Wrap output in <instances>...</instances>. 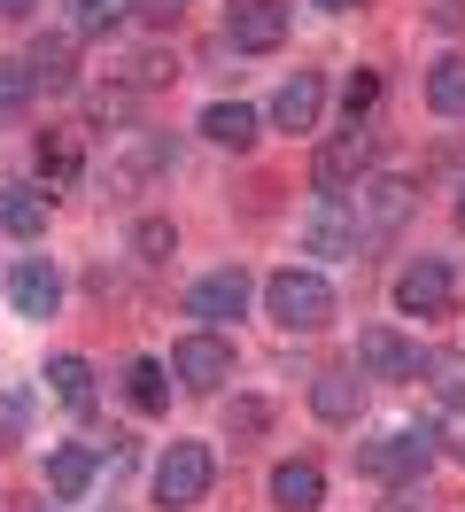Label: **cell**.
I'll return each instance as SVG.
<instances>
[{
	"label": "cell",
	"mask_w": 465,
	"mask_h": 512,
	"mask_svg": "<svg viewBox=\"0 0 465 512\" xmlns=\"http://www.w3.org/2000/svg\"><path fill=\"white\" fill-rule=\"evenodd\" d=\"M24 412H31V396H24V388H8V396H0V443L24 435Z\"/></svg>",
	"instance_id": "30"
},
{
	"label": "cell",
	"mask_w": 465,
	"mask_h": 512,
	"mask_svg": "<svg viewBox=\"0 0 465 512\" xmlns=\"http://www.w3.org/2000/svg\"><path fill=\"white\" fill-rule=\"evenodd\" d=\"M70 8H78V0H70Z\"/></svg>",
	"instance_id": "38"
},
{
	"label": "cell",
	"mask_w": 465,
	"mask_h": 512,
	"mask_svg": "<svg viewBox=\"0 0 465 512\" xmlns=\"http://www.w3.org/2000/svg\"><path fill=\"white\" fill-rule=\"evenodd\" d=\"M31 8H39V0H0V16H31Z\"/></svg>",
	"instance_id": "36"
},
{
	"label": "cell",
	"mask_w": 465,
	"mask_h": 512,
	"mask_svg": "<svg viewBox=\"0 0 465 512\" xmlns=\"http://www.w3.org/2000/svg\"><path fill=\"white\" fill-rule=\"evenodd\" d=\"M419 373L442 388V404H450V412H465V357H419Z\"/></svg>",
	"instance_id": "27"
},
{
	"label": "cell",
	"mask_w": 465,
	"mask_h": 512,
	"mask_svg": "<svg viewBox=\"0 0 465 512\" xmlns=\"http://www.w3.org/2000/svg\"><path fill=\"white\" fill-rule=\"evenodd\" d=\"M31 86H39V78H31V63H0V109H24Z\"/></svg>",
	"instance_id": "29"
},
{
	"label": "cell",
	"mask_w": 465,
	"mask_h": 512,
	"mask_svg": "<svg viewBox=\"0 0 465 512\" xmlns=\"http://www.w3.org/2000/svg\"><path fill=\"white\" fill-rule=\"evenodd\" d=\"M124 396H132V412H163V404H171V365H163V357H132V365H124Z\"/></svg>",
	"instance_id": "19"
},
{
	"label": "cell",
	"mask_w": 465,
	"mask_h": 512,
	"mask_svg": "<svg viewBox=\"0 0 465 512\" xmlns=\"http://www.w3.org/2000/svg\"><path fill=\"white\" fill-rule=\"evenodd\" d=\"M264 427H272V404H264V396H233V404H225V435H233V443H256Z\"/></svg>",
	"instance_id": "25"
},
{
	"label": "cell",
	"mask_w": 465,
	"mask_h": 512,
	"mask_svg": "<svg viewBox=\"0 0 465 512\" xmlns=\"http://www.w3.org/2000/svg\"><path fill=\"white\" fill-rule=\"evenodd\" d=\"M411 210H419V187H411V179H365L349 218H357V233H365V241H388V233H403V225H411Z\"/></svg>",
	"instance_id": "6"
},
{
	"label": "cell",
	"mask_w": 465,
	"mask_h": 512,
	"mask_svg": "<svg viewBox=\"0 0 465 512\" xmlns=\"http://www.w3.org/2000/svg\"><path fill=\"white\" fill-rule=\"evenodd\" d=\"M132 16H148V24H179V0H132Z\"/></svg>",
	"instance_id": "33"
},
{
	"label": "cell",
	"mask_w": 465,
	"mask_h": 512,
	"mask_svg": "<svg viewBox=\"0 0 465 512\" xmlns=\"http://www.w3.org/2000/svg\"><path fill=\"white\" fill-rule=\"evenodd\" d=\"M450 303H458V280H450L442 256H419V264L396 272V311L403 319H450Z\"/></svg>",
	"instance_id": "5"
},
{
	"label": "cell",
	"mask_w": 465,
	"mask_h": 512,
	"mask_svg": "<svg viewBox=\"0 0 465 512\" xmlns=\"http://www.w3.org/2000/svg\"><path fill=\"white\" fill-rule=\"evenodd\" d=\"M210 481H217L210 443H171L163 458H155V505L186 512V505H202V497H210Z\"/></svg>",
	"instance_id": "3"
},
{
	"label": "cell",
	"mask_w": 465,
	"mask_h": 512,
	"mask_svg": "<svg viewBox=\"0 0 465 512\" xmlns=\"http://www.w3.org/2000/svg\"><path fill=\"white\" fill-rule=\"evenodd\" d=\"M357 241H365V233H357V218L341 210V194H318L303 210V249L310 256H357Z\"/></svg>",
	"instance_id": "10"
},
{
	"label": "cell",
	"mask_w": 465,
	"mask_h": 512,
	"mask_svg": "<svg viewBox=\"0 0 465 512\" xmlns=\"http://www.w3.org/2000/svg\"><path fill=\"white\" fill-rule=\"evenodd\" d=\"M124 16H132V0H78V8H70V32L109 39V32H124Z\"/></svg>",
	"instance_id": "24"
},
{
	"label": "cell",
	"mask_w": 465,
	"mask_h": 512,
	"mask_svg": "<svg viewBox=\"0 0 465 512\" xmlns=\"http://www.w3.org/2000/svg\"><path fill=\"white\" fill-rule=\"evenodd\" d=\"M171 381L194 388V396H217V388L233 381V350H225L210 326H202V334H186L179 350H171Z\"/></svg>",
	"instance_id": "8"
},
{
	"label": "cell",
	"mask_w": 465,
	"mask_h": 512,
	"mask_svg": "<svg viewBox=\"0 0 465 512\" xmlns=\"http://www.w3.org/2000/svg\"><path fill=\"white\" fill-rule=\"evenodd\" d=\"M310 412L326 419V427H349V419L365 412V381H357L349 365H334V373H318V381H310Z\"/></svg>",
	"instance_id": "14"
},
{
	"label": "cell",
	"mask_w": 465,
	"mask_h": 512,
	"mask_svg": "<svg viewBox=\"0 0 465 512\" xmlns=\"http://www.w3.org/2000/svg\"><path fill=\"white\" fill-rule=\"evenodd\" d=\"M372 163H380V132L349 125V132H334V140H318V156H310V187H318V194L365 187Z\"/></svg>",
	"instance_id": "2"
},
{
	"label": "cell",
	"mask_w": 465,
	"mask_h": 512,
	"mask_svg": "<svg viewBox=\"0 0 465 512\" xmlns=\"http://www.w3.org/2000/svg\"><path fill=\"white\" fill-rule=\"evenodd\" d=\"M434 466V427H396V435H380V443H365L357 450V474H372V481H419Z\"/></svg>",
	"instance_id": "4"
},
{
	"label": "cell",
	"mask_w": 465,
	"mask_h": 512,
	"mask_svg": "<svg viewBox=\"0 0 465 512\" xmlns=\"http://www.w3.org/2000/svg\"><path fill=\"white\" fill-rule=\"evenodd\" d=\"M372 101H380V70H349V86H341V109H349V125H365Z\"/></svg>",
	"instance_id": "28"
},
{
	"label": "cell",
	"mask_w": 465,
	"mask_h": 512,
	"mask_svg": "<svg viewBox=\"0 0 465 512\" xmlns=\"http://www.w3.org/2000/svg\"><path fill=\"white\" fill-rule=\"evenodd\" d=\"M434 24H442V32H465V8H458V0H442V8H434Z\"/></svg>",
	"instance_id": "34"
},
{
	"label": "cell",
	"mask_w": 465,
	"mask_h": 512,
	"mask_svg": "<svg viewBox=\"0 0 465 512\" xmlns=\"http://www.w3.org/2000/svg\"><path fill=\"white\" fill-rule=\"evenodd\" d=\"M93 117H101V125H124V117H132V94H93Z\"/></svg>",
	"instance_id": "31"
},
{
	"label": "cell",
	"mask_w": 465,
	"mask_h": 512,
	"mask_svg": "<svg viewBox=\"0 0 465 512\" xmlns=\"http://www.w3.org/2000/svg\"><path fill=\"white\" fill-rule=\"evenodd\" d=\"M47 202H55V194H39V187L16 179V187H0V225H8L16 241H31V233H47Z\"/></svg>",
	"instance_id": "20"
},
{
	"label": "cell",
	"mask_w": 465,
	"mask_h": 512,
	"mask_svg": "<svg viewBox=\"0 0 465 512\" xmlns=\"http://www.w3.org/2000/svg\"><path fill=\"white\" fill-rule=\"evenodd\" d=\"M248 295H256V280H248L241 264H225V272H202L194 288H186V319H202L217 334V326H233L248 311Z\"/></svg>",
	"instance_id": "7"
},
{
	"label": "cell",
	"mask_w": 465,
	"mask_h": 512,
	"mask_svg": "<svg viewBox=\"0 0 465 512\" xmlns=\"http://www.w3.org/2000/svg\"><path fill=\"white\" fill-rule=\"evenodd\" d=\"M318 109H326V78H318V70H295L272 101V125L279 132H318Z\"/></svg>",
	"instance_id": "13"
},
{
	"label": "cell",
	"mask_w": 465,
	"mask_h": 512,
	"mask_svg": "<svg viewBox=\"0 0 465 512\" xmlns=\"http://www.w3.org/2000/svg\"><path fill=\"white\" fill-rule=\"evenodd\" d=\"M264 311H272V326H287V334H318V326H334V288L318 280V272H272L264 280Z\"/></svg>",
	"instance_id": "1"
},
{
	"label": "cell",
	"mask_w": 465,
	"mask_h": 512,
	"mask_svg": "<svg viewBox=\"0 0 465 512\" xmlns=\"http://www.w3.org/2000/svg\"><path fill=\"white\" fill-rule=\"evenodd\" d=\"M31 78L47 86V94H70L78 86V32H55V39H31Z\"/></svg>",
	"instance_id": "16"
},
{
	"label": "cell",
	"mask_w": 465,
	"mask_h": 512,
	"mask_svg": "<svg viewBox=\"0 0 465 512\" xmlns=\"http://www.w3.org/2000/svg\"><path fill=\"white\" fill-rule=\"evenodd\" d=\"M93 474H101V450L93 443H62V450H47V489H55L62 505H78L93 489Z\"/></svg>",
	"instance_id": "15"
},
{
	"label": "cell",
	"mask_w": 465,
	"mask_h": 512,
	"mask_svg": "<svg viewBox=\"0 0 465 512\" xmlns=\"http://www.w3.org/2000/svg\"><path fill=\"white\" fill-rule=\"evenodd\" d=\"M132 249H140V264H171V256H179L171 218H140V225H132Z\"/></svg>",
	"instance_id": "26"
},
{
	"label": "cell",
	"mask_w": 465,
	"mask_h": 512,
	"mask_svg": "<svg viewBox=\"0 0 465 512\" xmlns=\"http://www.w3.org/2000/svg\"><path fill=\"white\" fill-rule=\"evenodd\" d=\"M272 505H279V512H318V505H326V474H318L310 458L272 466Z\"/></svg>",
	"instance_id": "17"
},
{
	"label": "cell",
	"mask_w": 465,
	"mask_h": 512,
	"mask_svg": "<svg viewBox=\"0 0 465 512\" xmlns=\"http://www.w3.org/2000/svg\"><path fill=\"white\" fill-rule=\"evenodd\" d=\"M8 295H16V311H24V319H55V303H62V272L47 264V256H24V264L8 272Z\"/></svg>",
	"instance_id": "12"
},
{
	"label": "cell",
	"mask_w": 465,
	"mask_h": 512,
	"mask_svg": "<svg viewBox=\"0 0 465 512\" xmlns=\"http://www.w3.org/2000/svg\"><path fill=\"white\" fill-rule=\"evenodd\" d=\"M310 8H326V16H349V8H365V0H310Z\"/></svg>",
	"instance_id": "35"
},
{
	"label": "cell",
	"mask_w": 465,
	"mask_h": 512,
	"mask_svg": "<svg viewBox=\"0 0 465 512\" xmlns=\"http://www.w3.org/2000/svg\"><path fill=\"white\" fill-rule=\"evenodd\" d=\"M434 443L450 450V458H465V412H450V427H434Z\"/></svg>",
	"instance_id": "32"
},
{
	"label": "cell",
	"mask_w": 465,
	"mask_h": 512,
	"mask_svg": "<svg viewBox=\"0 0 465 512\" xmlns=\"http://www.w3.org/2000/svg\"><path fill=\"white\" fill-rule=\"evenodd\" d=\"M47 388H55V404L86 412V404H93V365H86V357H70V350L47 357Z\"/></svg>",
	"instance_id": "21"
},
{
	"label": "cell",
	"mask_w": 465,
	"mask_h": 512,
	"mask_svg": "<svg viewBox=\"0 0 465 512\" xmlns=\"http://www.w3.org/2000/svg\"><path fill=\"white\" fill-rule=\"evenodd\" d=\"M256 132H264V117H256V109H241V101H210V109H202V140L233 148V156H248V148H256Z\"/></svg>",
	"instance_id": "18"
},
{
	"label": "cell",
	"mask_w": 465,
	"mask_h": 512,
	"mask_svg": "<svg viewBox=\"0 0 465 512\" xmlns=\"http://www.w3.org/2000/svg\"><path fill=\"white\" fill-rule=\"evenodd\" d=\"M427 101L442 117H465V55H442V63L427 70Z\"/></svg>",
	"instance_id": "23"
},
{
	"label": "cell",
	"mask_w": 465,
	"mask_h": 512,
	"mask_svg": "<svg viewBox=\"0 0 465 512\" xmlns=\"http://www.w3.org/2000/svg\"><path fill=\"white\" fill-rule=\"evenodd\" d=\"M458 225H465V187H458Z\"/></svg>",
	"instance_id": "37"
},
{
	"label": "cell",
	"mask_w": 465,
	"mask_h": 512,
	"mask_svg": "<svg viewBox=\"0 0 465 512\" xmlns=\"http://www.w3.org/2000/svg\"><path fill=\"white\" fill-rule=\"evenodd\" d=\"M357 365H365V381H419V350L403 334H388V326L357 334Z\"/></svg>",
	"instance_id": "11"
},
{
	"label": "cell",
	"mask_w": 465,
	"mask_h": 512,
	"mask_svg": "<svg viewBox=\"0 0 465 512\" xmlns=\"http://www.w3.org/2000/svg\"><path fill=\"white\" fill-rule=\"evenodd\" d=\"M39 171H47V187H78V171H86L78 132H47V140H39Z\"/></svg>",
	"instance_id": "22"
},
{
	"label": "cell",
	"mask_w": 465,
	"mask_h": 512,
	"mask_svg": "<svg viewBox=\"0 0 465 512\" xmlns=\"http://www.w3.org/2000/svg\"><path fill=\"white\" fill-rule=\"evenodd\" d=\"M279 39H287V8H279V0H225V47L272 55Z\"/></svg>",
	"instance_id": "9"
}]
</instances>
